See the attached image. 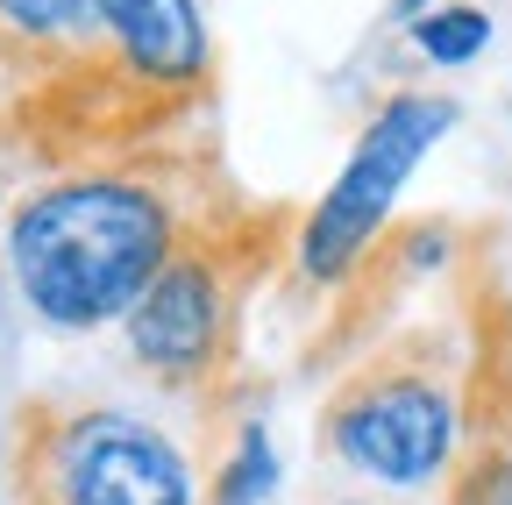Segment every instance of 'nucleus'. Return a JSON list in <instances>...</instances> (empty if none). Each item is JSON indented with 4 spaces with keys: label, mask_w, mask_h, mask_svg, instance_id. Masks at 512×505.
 Segmentation results:
<instances>
[{
    "label": "nucleus",
    "mask_w": 512,
    "mask_h": 505,
    "mask_svg": "<svg viewBox=\"0 0 512 505\" xmlns=\"http://www.w3.org/2000/svg\"><path fill=\"white\" fill-rule=\"evenodd\" d=\"M335 505H370V498H335Z\"/></svg>",
    "instance_id": "nucleus-12"
},
{
    "label": "nucleus",
    "mask_w": 512,
    "mask_h": 505,
    "mask_svg": "<svg viewBox=\"0 0 512 505\" xmlns=\"http://www.w3.org/2000/svg\"><path fill=\"white\" fill-rule=\"evenodd\" d=\"M299 235V207H264L242 200L235 185H214L200 200V214L185 221L171 264L157 271V285L128 306V363L150 385L185 392V399H221L235 377V342H242V313L256 299Z\"/></svg>",
    "instance_id": "nucleus-3"
},
{
    "label": "nucleus",
    "mask_w": 512,
    "mask_h": 505,
    "mask_svg": "<svg viewBox=\"0 0 512 505\" xmlns=\"http://www.w3.org/2000/svg\"><path fill=\"white\" fill-rule=\"evenodd\" d=\"M200 200H185V185L150 164H79L8 214V278L43 328L93 335L128 321Z\"/></svg>",
    "instance_id": "nucleus-1"
},
{
    "label": "nucleus",
    "mask_w": 512,
    "mask_h": 505,
    "mask_svg": "<svg viewBox=\"0 0 512 505\" xmlns=\"http://www.w3.org/2000/svg\"><path fill=\"white\" fill-rule=\"evenodd\" d=\"M456 129V100L448 93H392L370 121L342 164V178L328 185V200L299 214L292 235V278L306 292H342V278L370 257V242L392 221L406 178L420 171V157Z\"/></svg>",
    "instance_id": "nucleus-6"
},
{
    "label": "nucleus",
    "mask_w": 512,
    "mask_h": 505,
    "mask_svg": "<svg viewBox=\"0 0 512 505\" xmlns=\"http://www.w3.org/2000/svg\"><path fill=\"white\" fill-rule=\"evenodd\" d=\"M15 505H200L185 449L143 413L29 399L8 434Z\"/></svg>",
    "instance_id": "nucleus-5"
},
{
    "label": "nucleus",
    "mask_w": 512,
    "mask_h": 505,
    "mask_svg": "<svg viewBox=\"0 0 512 505\" xmlns=\"http://www.w3.org/2000/svg\"><path fill=\"white\" fill-rule=\"evenodd\" d=\"M93 29V0H0V72L50 79Z\"/></svg>",
    "instance_id": "nucleus-7"
},
{
    "label": "nucleus",
    "mask_w": 512,
    "mask_h": 505,
    "mask_svg": "<svg viewBox=\"0 0 512 505\" xmlns=\"http://www.w3.org/2000/svg\"><path fill=\"white\" fill-rule=\"evenodd\" d=\"M214 100L200 0H93V29L36 86L29 129L50 157H128Z\"/></svg>",
    "instance_id": "nucleus-2"
},
{
    "label": "nucleus",
    "mask_w": 512,
    "mask_h": 505,
    "mask_svg": "<svg viewBox=\"0 0 512 505\" xmlns=\"http://www.w3.org/2000/svg\"><path fill=\"white\" fill-rule=\"evenodd\" d=\"M434 8H456V0H392V22H420V15H434Z\"/></svg>",
    "instance_id": "nucleus-11"
},
{
    "label": "nucleus",
    "mask_w": 512,
    "mask_h": 505,
    "mask_svg": "<svg viewBox=\"0 0 512 505\" xmlns=\"http://www.w3.org/2000/svg\"><path fill=\"white\" fill-rule=\"evenodd\" d=\"M406 36H413V50L427 57V65H470V57H484V43H491V15L470 8V0H456V8L420 15Z\"/></svg>",
    "instance_id": "nucleus-10"
},
{
    "label": "nucleus",
    "mask_w": 512,
    "mask_h": 505,
    "mask_svg": "<svg viewBox=\"0 0 512 505\" xmlns=\"http://www.w3.org/2000/svg\"><path fill=\"white\" fill-rule=\"evenodd\" d=\"M441 505H512V441H463L441 477Z\"/></svg>",
    "instance_id": "nucleus-9"
},
{
    "label": "nucleus",
    "mask_w": 512,
    "mask_h": 505,
    "mask_svg": "<svg viewBox=\"0 0 512 505\" xmlns=\"http://www.w3.org/2000/svg\"><path fill=\"white\" fill-rule=\"evenodd\" d=\"M320 449L392 491H420L463 456V349L441 321L377 335L320 399Z\"/></svg>",
    "instance_id": "nucleus-4"
},
{
    "label": "nucleus",
    "mask_w": 512,
    "mask_h": 505,
    "mask_svg": "<svg viewBox=\"0 0 512 505\" xmlns=\"http://www.w3.org/2000/svg\"><path fill=\"white\" fill-rule=\"evenodd\" d=\"M271 484H278V456H271L264 420L249 413L235 427V441H228V456L214 463V505H264Z\"/></svg>",
    "instance_id": "nucleus-8"
}]
</instances>
